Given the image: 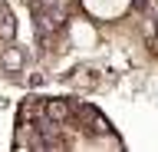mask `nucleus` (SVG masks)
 Returning <instances> with one entry per match:
<instances>
[{"mask_svg":"<svg viewBox=\"0 0 158 152\" xmlns=\"http://www.w3.org/2000/svg\"><path fill=\"white\" fill-rule=\"evenodd\" d=\"M96 17H118L128 7V0H82Z\"/></svg>","mask_w":158,"mask_h":152,"instance_id":"obj_1","label":"nucleus"},{"mask_svg":"<svg viewBox=\"0 0 158 152\" xmlns=\"http://www.w3.org/2000/svg\"><path fill=\"white\" fill-rule=\"evenodd\" d=\"M69 40L76 46H96V30L86 20H76V23H69Z\"/></svg>","mask_w":158,"mask_h":152,"instance_id":"obj_2","label":"nucleus"},{"mask_svg":"<svg viewBox=\"0 0 158 152\" xmlns=\"http://www.w3.org/2000/svg\"><path fill=\"white\" fill-rule=\"evenodd\" d=\"M0 63H3V70H20L23 66V56H20V50H7L0 56Z\"/></svg>","mask_w":158,"mask_h":152,"instance_id":"obj_3","label":"nucleus"}]
</instances>
